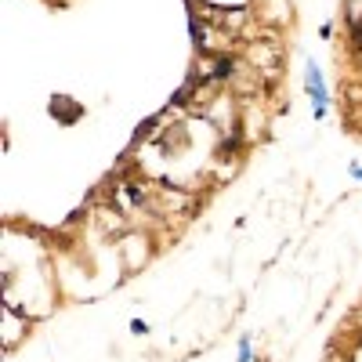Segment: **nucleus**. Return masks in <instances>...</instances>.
<instances>
[{
	"mask_svg": "<svg viewBox=\"0 0 362 362\" xmlns=\"http://www.w3.org/2000/svg\"><path fill=\"white\" fill-rule=\"evenodd\" d=\"M239 362H250V344H247V341L239 344Z\"/></svg>",
	"mask_w": 362,
	"mask_h": 362,
	"instance_id": "nucleus-3",
	"label": "nucleus"
},
{
	"mask_svg": "<svg viewBox=\"0 0 362 362\" xmlns=\"http://www.w3.org/2000/svg\"><path fill=\"white\" fill-rule=\"evenodd\" d=\"M141 250H145V247H141V239H134V243H131V268L141 264Z\"/></svg>",
	"mask_w": 362,
	"mask_h": 362,
	"instance_id": "nucleus-2",
	"label": "nucleus"
},
{
	"mask_svg": "<svg viewBox=\"0 0 362 362\" xmlns=\"http://www.w3.org/2000/svg\"><path fill=\"white\" fill-rule=\"evenodd\" d=\"M308 90H312V102H315V116H326V90H322V76H319L315 62H308Z\"/></svg>",
	"mask_w": 362,
	"mask_h": 362,
	"instance_id": "nucleus-1",
	"label": "nucleus"
}]
</instances>
